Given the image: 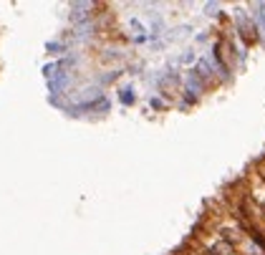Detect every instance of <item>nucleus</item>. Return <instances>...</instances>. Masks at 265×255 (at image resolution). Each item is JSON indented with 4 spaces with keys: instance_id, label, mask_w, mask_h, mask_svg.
Wrapping results in <instances>:
<instances>
[{
    "instance_id": "obj_1",
    "label": "nucleus",
    "mask_w": 265,
    "mask_h": 255,
    "mask_svg": "<svg viewBox=\"0 0 265 255\" xmlns=\"http://www.w3.org/2000/svg\"><path fill=\"white\" fill-rule=\"evenodd\" d=\"M235 30L243 40V46H253L260 40V33H258V25L253 20V15H248L245 10H235Z\"/></svg>"
},
{
    "instance_id": "obj_2",
    "label": "nucleus",
    "mask_w": 265,
    "mask_h": 255,
    "mask_svg": "<svg viewBox=\"0 0 265 255\" xmlns=\"http://www.w3.org/2000/svg\"><path fill=\"white\" fill-rule=\"evenodd\" d=\"M235 255H265V245H260L250 233H243L235 243H233Z\"/></svg>"
},
{
    "instance_id": "obj_3",
    "label": "nucleus",
    "mask_w": 265,
    "mask_h": 255,
    "mask_svg": "<svg viewBox=\"0 0 265 255\" xmlns=\"http://www.w3.org/2000/svg\"><path fill=\"white\" fill-rule=\"evenodd\" d=\"M195 71H197V76L202 78V83L210 89V86H217V76H215V71H212V66H210V61H207V56H202L197 63H195Z\"/></svg>"
},
{
    "instance_id": "obj_4",
    "label": "nucleus",
    "mask_w": 265,
    "mask_h": 255,
    "mask_svg": "<svg viewBox=\"0 0 265 255\" xmlns=\"http://www.w3.org/2000/svg\"><path fill=\"white\" fill-rule=\"evenodd\" d=\"M179 86H182V78L177 73H164L159 78V91L164 96H177L179 94Z\"/></svg>"
},
{
    "instance_id": "obj_5",
    "label": "nucleus",
    "mask_w": 265,
    "mask_h": 255,
    "mask_svg": "<svg viewBox=\"0 0 265 255\" xmlns=\"http://www.w3.org/2000/svg\"><path fill=\"white\" fill-rule=\"evenodd\" d=\"M253 20H255V25H258V33H260V40L265 43V3H255L253 5Z\"/></svg>"
},
{
    "instance_id": "obj_6",
    "label": "nucleus",
    "mask_w": 265,
    "mask_h": 255,
    "mask_svg": "<svg viewBox=\"0 0 265 255\" xmlns=\"http://www.w3.org/2000/svg\"><path fill=\"white\" fill-rule=\"evenodd\" d=\"M119 101H122L124 106H132V104L136 101V96H134L132 86H127V89H122V91H119Z\"/></svg>"
},
{
    "instance_id": "obj_7",
    "label": "nucleus",
    "mask_w": 265,
    "mask_h": 255,
    "mask_svg": "<svg viewBox=\"0 0 265 255\" xmlns=\"http://www.w3.org/2000/svg\"><path fill=\"white\" fill-rule=\"evenodd\" d=\"M46 51H48V53H63V51H66V46H63V43H58V40H51V43H46Z\"/></svg>"
},
{
    "instance_id": "obj_8",
    "label": "nucleus",
    "mask_w": 265,
    "mask_h": 255,
    "mask_svg": "<svg viewBox=\"0 0 265 255\" xmlns=\"http://www.w3.org/2000/svg\"><path fill=\"white\" fill-rule=\"evenodd\" d=\"M179 61H182V63H184V66H189V63H197V61H200V58H197V56H195V51H184V53H182V58H179Z\"/></svg>"
},
{
    "instance_id": "obj_9",
    "label": "nucleus",
    "mask_w": 265,
    "mask_h": 255,
    "mask_svg": "<svg viewBox=\"0 0 265 255\" xmlns=\"http://www.w3.org/2000/svg\"><path fill=\"white\" fill-rule=\"evenodd\" d=\"M149 104H151V109H157V111H164V109L169 106V104H167L164 99H159V96H154V99H151Z\"/></svg>"
},
{
    "instance_id": "obj_10",
    "label": "nucleus",
    "mask_w": 265,
    "mask_h": 255,
    "mask_svg": "<svg viewBox=\"0 0 265 255\" xmlns=\"http://www.w3.org/2000/svg\"><path fill=\"white\" fill-rule=\"evenodd\" d=\"M255 175H258V177H260V180L265 182V157H263V159H260V162L255 164Z\"/></svg>"
},
{
    "instance_id": "obj_11",
    "label": "nucleus",
    "mask_w": 265,
    "mask_h": 255,
    "mask_svg": "<svg viewBox=\"0 0 265 255\" xmlns=\"http://www.w3.org/2000/svg\"><path fill=\"white\" fill-rule=\"evenodd\" d=\"M119 73H122V71H109V73L101 78V83H114V81L119 78Z\"/></svg>"
},
{
    "instance_id": "obj_12",
    "label": "nucleus",
    "mask_w": 265,
    "mask_h": 255,
    "mask_svg": "<svg viewBox=\"0 0 265 255\" xmlns=\"http://www.w3.org/2000/svg\"><path fill=\"white\" fill-rule=\"evenodd\" d=\"M217 10H220V3H205V13L207 15H217Z\"/></svg>"
}]
</instances>
